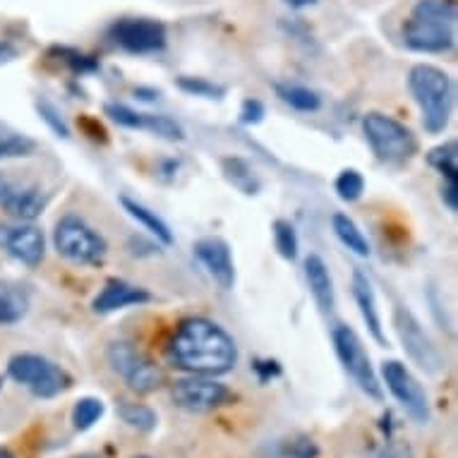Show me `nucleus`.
Segmentation results:
<instances>
[{
    "label": "nucleus",
    "mask_w": 458,
    "mask_h": 458,
    "mask_svg": "<svg viewBox=\"0 0 458 458\" xmlns=\"http://www.w3.org/2000/svg\"><path fill=\"white\" fill-rule=\"evenodd\" d=\"M106 413L104 401L97 396H84L72 406V428L77 432H87L97 425Z\"/></svg>",
    "instance_id": "b1692460"
},
{
    "label": "nucleus",
    "mask_w": 458,
    "mask_h": 458,
    "mask_svg": "<svg viewBox=\"0 0 458 458\" xmlns=\"http://www.w3.org/2000/svg\"><path fill=\"white\" fill-rule=\"evenodd\" d=\"M276 97L285 106H291L293 111L301 113H315L322 108V97L315 89H310L305 84L295 82H281L276 84Z\"/></svg>",
    "instance_id": "4be33fe9"
},
{
    "label": "nucleus",
    "mask_w": 458,
    "mask_h": 458,
    "mask_svg": "<svg viewBox=\"0 0 458 458\" xmlns=\"http://www.w3.org/2000/svg\"><path fill=\"white\" fill-rule=\"evenodd\" d=\"M382 379L386 389L391 391V396L403 406L408 418L418 425H428L429 418H432L428 394L422 389V384L415 379L413 372L403 362L386 360L382 365Z\"/></svg>",
    "instance_id": "9b49d317"
},
{
    "label": "nucleus",
    "mask_w": 458,
    "mask_h": 458,
    "mask_svg": "<svg viewBox=\"0 0 458 458\" xmlns=\"http://www.w3.org/2000/svg\"><path fill=\"white\" fill-rule=\"evenodd\" d=\"M285 5H291V8L301 10V8H310V5H315L317 0H284Z\"/></svg>",
    "instance_id": "58836bf2"
},
{
    "label": "nucleus",
    "mask_w": 458,
    "mask_h": 458,
    "mask_svg": "<svg viewBox=\"0 0 458 458\" xmlns=\"http://www.w3.org/2000/svg\"><path fill=\"white\" fill-rule=\"evenodd\" d=\"M53 245L58 250V255H63L72 264H98L108 250L104 235L97 233L84 218L75 216V214H68L55 224Z\"/></svg>",
    "instance_id": "6e6552de"
},
{
    "label": "nucleus",
    "mask_w": 458,
    "mask_h": 458,
    "mask_svg": "<svg viewBox=\"0 0 458 458\" xmlns=\"http://www.w3.org/2000/svg\"><path fill=\"white\" fill-rule=\"evenodd\" d=\"M121 204H123V209L128 211L130 216L135 218L144 231H149L157 241H161L164 245H171V242H174L171 228H168V224H165L164 218L158 216L157 211H151L149 207H144V204H140L137 199H130V197H121Z\"/></svg>",
    "instance_id": "aec40b11"
},
{
    "label": "nucleus",
    "mask_w": 458,
    "mask_h": 458,
    "mask_svg": "<svg viewBox=\"0 0 458 458\" xmlns=\"http://www.w3.org/2000/svg\"><path fill=\"white\" fill-rule=\"evenodd\" d=\"M132 458H154V456H144V454H142V456H132Z\"/></svg>",
    "instance_id": "79ce46f5"
},
{
    "label": "nucleus",
    "mask_w": 458,
    "mask_h": 458,
    "mask_svg": "<svg viewBox=\"0 0 458 458\" xmlns=\"http://www.w3.org/2000/svg\"><path fill=\"white\" fill-rule=\"evenodd\" d=\"M305 278H308L310 293L315 298L317 308L322 310L324 315H329L331 310L336 308V291H334V278L319 255H310L305 259Z\"/></svg>",
    "instance_id": "a211bd4d"
},
{
    "label": "nucleus",
    "mask_w": 458,
    "mask_h": 458,
    "mask_svg": "<svg viewBox=\"0 0 458 458\" xmlns=\"http://www.w3.org/2000/svg\"><path fill=\"white\" fill-rule=\"evenodd\" d=\"M264 118V104L262 101H257V98H248V101H242L241 108V123L245 125H257V123Z\"/></svg>",
    "instance_id": "f704fd0d"
},
{
    "label": "nucleus",
    "mask_w": 458,
    "mask_h": 458,
    "mask_svg": "<svg viewBox=\"0 0 458 458\" xmlns=\"http://www.w3.org/2000/svg\"><path fill=\"white\" fill-rule=\"evenodd\" d=\"M192 250H195L197 262L202 264L207 274L214 278V284L224 291H231L235 284V262L228 242L224 238L209 235V238L197 241Z\"/></svg>",
    "instance_id": "2eb2a0df"
},
{
    "label": "nucleus",
    "mask_w": 458,
    "mask_h": 458,
    "mask_svg": "<svg viewBox=\"0 0 458 458\" xmlns=\"http://www.w3.org/2000/svg\"><path fill=\"white\" fill-rule=\"evenodd\" d=\"M171 398L175 401V406L190 413H209L216 408L228 406L233 401V391L228 389L225 384L216 382L214 377H185L171 386Z\"/></svg>",
    "instance_id": "9d476101"
},
{
    "label": "nucleus",
    "mask_w": 458,
    "mask_h": 458,
    "mask_svg": "<svg viewBox=\"0 0 458 458\" xmlns=\"http://www.w3.org/2000/svg\"><path fill=\"white\" fill-rule=\"evenodd\" d=\"M442 202L446 204L449 211L458 209V181H446V185L442 188Z\"/></svg>",
    "instance_id": "e433bc0d"
},
{
    "label": "nucleus",
    "mask_w": 458,
    "mask_h": 458,
    "mask_svg": "<svg viewBox=\"0 0 458 458\" xmlns=\"http://www.w3.org/2000/svg\"><path fill=\"white\" fill-rule=\"evenodd\" d=\"M0 250H5L13 259L38 267L46 255V238L30 221L22 224H0Z\"/></svg>",
    "instance_id": "4468645a"
},
{
    "label": "nucleus",
    "mask_w": 458,
    "mask_h": 458,
    "mask_svg": "<svg viewBox=\"0 0 458 458\" xmlns=\"http://www.w3.org/2000/svg\"><path fill=\"white\" fill-rule=\"evenodd\" d=\"M331 344H334L341 368L346 369V375L353 379L355 386L372 401H382V384H379V377L372 368V360H369L368 351L362 346L360 336L346 324H336L331 329Z\"/></svg>",
    "instance_id": "423d86ee"
},
{
    "label": "nucleus",
    "mask_w": 458,
    "mask_h": 458,
    "mask_svg": "<svg viewBox=\"0 0 458 458\" xmlns=\"http://www.w3.org/2000/svg\"><path fill=\"white\" fill-rule=\"evenodd\" d=\"M375 458H413V451L408 444H396V442H389L384 446Z\"/></svg>",
    "instance_id": "c9c22d12"
},
{
    "label": "nucleus",
    "mask_w": 458,
    "mask_h": 458,
    "mask_svg": "<svg viewBox=\"0 0 458 458\" xmlns=\"http://www.w3.org/2000/svg\"><path fill=\"white\" fill-rule=\"evenodd\" d=\"M149 301V291H144L140 285L128 284L123 278H111V281H106L104 288L91 301V310L97 315H111V312H118V310L132 308V305H144V302Z\"/></svg>",
    "instance_id": "dca6fc26"
},
{
    "label": "nucleus",
    "mask_w": 458,
    "mask_h": 458,
    "mask_svg": "<svg viewBox=\"0 0 458 458\" xmlns=\"http://www.w3.org/2000/svg\"><path fill=\"white\" fill-rule=\"evenodd\" d=\"M111 38L123 51L149 55L165 48V27L151 17H123L111 27Z\"/></svg>",
    "instance_id": "f8f14e48"
},
{
    "label": "nucleus",
    "mask_w": 458,
    "mask_h": 458,
    "mask_svg": "<svg viewBox=\"0 0 458 458\" xmlns=\"http://www.w3.org/2000/svg\"><path fill=\"white\" fill-rule=\"evenodd\" d=\"M144 130L151 132V135L171 140V142L185 137L181 123H175L174 118H168V115H151V113H144Z\"/></svg>",
    "instance_id": "c756f323"
},
{
    "label": "nucleus",
    "mask_w": 458,
    "mask_h": 458,
    "mask_svg": "<svg viewBox=\"0 0 458 458\" xmlns=\"http://www.w3.org/2000/svg\"><path fill=\"white\" fill-rule=\"evenodd\" d=\"M106 360H108L113 372L121 377L135 394L147 396V394H154L165 384L164 369L158 368L154 360H149L130 341H113L111 346L106 348Z\"/></svg>",
    "instance_id": "39448f33"
},
{
    "label": "nucleus",
    "mask_w": 458,
    "mask_h": 458,
    "mask_svg": "<svg viewBox=\"0 0 458 458\" xmlns=\"http://www.w3.org/2000/svg\"><path fill=\"white\" fill-rule=\"evenodd\" d=\"M106 115L113 123H118L121 128L128 130H144V113H137L123 104H108L106 106Z\"/></svg>",
    "instance_id": "2f4dec72"
},
{
    "label": "nucleus",
    "mask_w": 458,
    "mask_h": 458,
    "mask_svg": "<svg viewBox=\"0 0 458 458\" xmlns=\"http://www.w3.org/2000/svg\"><path fill=\"white\" fill-rule=\"evenodd\" d=\"M165 355L171 365L188 375H228L238 362L233 336L207 317H190L178 324L168 341Z\"/></svg>",
    "instance_id": "f257e3e1"
},
{
    "label": "nucleus",
    "mask_w": 458,
    "mask_h": 458,
    "mask_svg": "<svg viewBox=\"0 0 458 458\" xmlns=\"http://www.w3.org/2000/svg\"><path fill=\"white\" fill-rule=\"evenodd\" d=\"M0 458H15V456H13L8 449H3V446H0Z\"/></svg>",
    "instance_id": "ea45409f"
},
{
    "label": "nucleus",
    "mask_w": 458,
    "mask_h": 458,
    "mask_svg": "<svg viewBox=\"0 0 458 458\" xmlns=\"http://www.w3.org/2000/svg\"><path fill=\"white\" fill-rule=\"evenodd\" d=\"M331 228H334V233H336L338 242L348 250V252H353L358 257H369V242L365 238L358 224H355L353 218L348 216V214H334L331 216Z\"/></svg>",
    "instance_id": "412c9836"
},
{
    "label": "nucleus",
    "mask_w": 458,
    "mask_h": 458,
    "mask_svg": "<svg viewBox=\"0 0 458 458\" xmlns=\"http://www.w3.org/2000/svg\"><path fill=\"white\" fill-rule=\"evenodd\" d=\"M8 375L37 398H55L72 386V377L53 360L37 353H17L10 358Z\"/></svg>",
    "instance_id": "0eeeda50"
},
{
    "label": "nucleus",
    "mask_w": 458,
    "mask_h": 458,
    "mask_svg": "<svg viewBox=\"0 0 458 458\" xmlns=\"http://www.w3.org/2000/svg\"><path fill=\"white\" fill-rule=\"evenodd\" d=\"M394 327L401 338V346L406 351V355L425 372V375L435 377L444 369L442 353L437 351L432 344V338L428 336V331L422 329V324L418 322V317L411 310L396 305L394 310Z\"/></svg>",
    "instance_id": "1a4fd4ad"
},
{
    "label": "nucleus",
    "mask_w": 458,
    "mask_h": 458,
    "mask_svg": "<svg viewBox=\"0 0 458 458\" xmlns=\"http://www.w3.org/2000/svg\"><path fill=\"white\" fill-rule=\"evenodd\" d=\"M274 245H276L278 255L284 257V259H288V262H293L295 257H298L301 242H298V233H295V228L291 221L278 218L276 224H274Z\"/></svg>",
    "instance_id": "cd10ccee"
},
{
    "label": "nucleus",
    "mask_w": 458,
    "mask_h": 458,
    "mask_svg": "<svg viewBox=\"0 0 458 458\" xmlns=\"http://www.w3.org/2000/svg\"><path fill=\"white\" fill-rule=\"evenodd\" d=\"M428 164L446 181H458V144L454 140L439 144L428 154Z\"/></svg>",
    "instance_id": "393cba45"
},
{
    "label": "nucleus",
    "mask_w": 458,
    "mask_h": 458,
    "mask_svg": "<svg viewBox=\"0 0 458 458\" xmlns=\"http://www.w3.org/2000/svg\"><path fill=\"white\" fill-rule=\"evenodd\" d=\"M37 111H38V118L51 128V132L55 137H63V140H68L70 137V128L65 118L61 115V111L55 108V106L48 101V98H38L37 101Z\"/></svg>",
    "instance_id": "7c9ffc66"
},
{
    "label": "nucleus",
    "mask_w": 458,
    "mask_h": 458,
    "mask_svg": "<svg viewBox=\"0 0 458 458\" xmlns=\"http://www.w3.org/2000/svg\"><path fill=\"white\" fill-rule=\"evenodd\" d=\"M118 415H121V420L128 428L140 429V432H151L158 425V415L149 406H144V403H121Z\"/></svg>",
    "instance_id": "a878e982"
},
{
    "label": "nucleus",
    "mask_w": 458,
    "mask_h": 458,
    "mask_svg": "<svg viewBox=\"0 0 458 458\" xmlns=\"http://www.w3.org/2000/svg\"><path fill=\"white\" fill-rule=\"evenodd\" d=\"M351 288H353V298H355V302H358V308H360L362 322L368 324V329H369V334H372V338H375L377 344L386 346L382 315H379V308H377L375 291H372V284H369V278L365 276L360 269L353 271V281H351Z\"/></svg>",
    "instance_id": "f3484780"
},
{
    "label": "nucleus",
    "mask_w": 458,
    "mask_h": 458,
    "mask_svg": "<svg viewBox=\"0 0 458 458\" xmlns=\"http://www.w3.org/2000/svg\"><path fill=\"white\" fill-rule=\"evenodd\" d=\"M178 87L182 91H188L192 97H204V98H221L224 97V87L209 82V80H202V77H181L178 80Z\"/></svg>",
    "instance_id": "473e14b6"
},
{
    "label": "nucleus",
    "mask_w": 458,
    "mask_h": 458,
    "mask_svg": "<svg viewBox=\"0 0 458 458\" xmlns=\"http://www.w3.org/2000/svg\"><path fill=\"white\" fill-rule=\"evenodd\" d=\"M408 89L422 111V125L429 135L446 130L454 108V84L444 70L418 63L408 72Z\"/></svg>",
    "instance_id": "7ed1b4c3"
},
{
    "label": "nucleus",
    "mask_w": 458,
    "mask_h": 458,
    "mask_svg": "<svg viewBox=\"0 0 458 458\" xmlns=\"http://www.w3.org/2000/svg\"><path fill=\"white\" fill-rule=\"evenodd\" d=\"M456 0H418L403 24V44L418 53H446L456 41Z\"/></svg>",
    "instance_id": "f03ea898"
},
{
    "label": "nucleus",
    "mask_w": 458,
    "mask_h": 458,
    "mask_svg": "<svg viewBox=\"0 0 458 458\" xmlns=\"http://www.w3.org/2000/svg\"><path fill=\"white\" fill-rule=\"evenodd\" d=\"M37 151V142L31 137L22 135L20 130L0 123V161L3 158H24Z\"/></svg>",
    "instance_id": "5701e85b"
},
{
    "label": "nucleus",
    "mask_w": 458,
    "mask_h": 458,
    "mask_svg": "<svg viewBox=\"0 0 458 458\" xmlns=\"http://www.w3.org/2000/svg\"><path fill=\"white\" fill-rule=\"evenodd\" d=\"M362 132L375 157L384 164H406L418 151V140L411 128L384 113H368L362 121Z\"/></svg>",
    "instance_id": "20e7f679"
},
{
    "label": "nucleus",
    "mask_w": 458,
    "mask_h": 458,
    "mask_svg": "<svg viewBox=\"0 0 458 458\" xmlns=\"http://www.w3.org/2000/svg\"><path fill=\"white\" fill-rule=\"evenodd\" d=\"M75 458H101V456H97V454H80V456Z\"/></svg>",
    "instance_id": "a19ab883"
},
{
    "label": "nucleus",
    "mask_w": 458,
    "mask_h": 458,
    "mask_svg": "<svg viewBox=\"0 0 458 458\" xmlns=\"http://www.w3.org/2000/svg\"><path fill=\"white\" fill-rule=\"evenodd\" d=\"M30 310V293L24 285L0 281V324H17Z\"/></svg>",
    "instance_id": "6ab92c4d"
},
{
    "label": "nucleus",
    "mask_w": 458,
    "mask_h": 458,
    "mask_svg": "<svg viewBox=\"0 0 458 458\" xmlns=\"http://www.w3.org/2000/svg\"><path fill=\"white\" fill-rule=\"evenodd\" d=\"M17 58V48L13 44H0V65H5V63L15 61Z\"/></svg>",
    "instance_id": "4c0bfd02"
},
{
    "label": "nucleus",
    "mask_w": 458,
    "mask_h": 458,
    "mask_svg": "<svg viewBox=\"0 0 458 458\" xmlns=\"http://www.w3.org/2000/svg\"><path fill=\"white\" fill-rule=\"evenodd\" d=\"M334 188H336V195L341 197L344 202H358L362 197V192H365V178H362L360 171H355V168H344V171L336 175Z\"/></svg>",
    "instance_id": "c85d7f7f"
},
{
    "label": "nucleus",
    "mask_w": 458,
    "mask_h": 458,
    "mask_svg": "<svg viewBox=\"0 0 458 458\" xmlns=\"http://www.w3.org/2000/svg\"><path fill=\"white\" fill-rule=\"evenodd\" d=\"M284 456L285 458H317L319 456V449H317V444L312 442L310 437H298V439L285 442Z\"/></svg>",
    "instance_id": "72a5a7b5"
},
{
    "label": "nucleus",
    "mask_w": 458,
    "mask_h": 458,
    "mask_svg": "<svg viewBox=\"0 0 458 458\" xmlns=\"http://www.w3.org/2000/svg\"><path fill=\"white\" fill-rule=\"evenodd\" d=\"M224 171L225 178L233 182L235 188L242 190L245 195H257V190H259V182L250 171V165L241 158H225L224 161Z\"/></svg>",
    "instance_id": "bb28decb"
},
{
    "label": "nucleus",
    "mask_w": 458,
    "mask_h": 458,
    "mask_svg": "<svg viewBox=\"0 0 458 458\" xmlns=\"http://www.w3.org/2000/svg\"><path fill=\"white\" fill-rule=\"evenodd\" d=\"M48 195L34 182L0 175V209L20 221H34L44 214Z\"/></svg>",
    "instance_id": "ddd939ff"
}]
</instances>
